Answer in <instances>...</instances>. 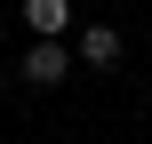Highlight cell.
I'll return each instance as SVG.
<instances>
[{
	"label": "cell",
	"instance_id": "2",
	"mask_svg": "<svg viewBox=\"0 0 152 144\" xmlns=\"http://www.w3.org/2000/svg\"><path fill=\"white\" fill-rule=\"evenodd\" d=\"M72 64H80V72H120V64H128V40H120L112 24H80V32H72Z\"/></svg>",
	"mask_w": 152,
	"mask_h": 144
},
{
	"label": "cell",
	"instance_id": "1",
	"mask_svg": "<svg viewBox=\"0 0 152 144\" xmlns=\"http://www.w3.org/2000/svg\"><path fill=\"white\" fill-rule=\"evenodd\" d=\"M72 72H80V64H72V40H24V56H16V80H24V88H48V96H56Z\"/></svg>",
	"mask_w": 152,
	"mask_h": 144
},
{
	"label": "cell",
	"instance_id": "3",
	"mask_svg": "<svg viewBox=\"0 0 152 144\" xmlns=\"http://www.w3.org/2000/svg\"><path fill=\"white\" fill-rule=\"evenodd\" d=\"M24 32L32 40H72L80 16H72V0H24Z\"/></svg>",
	"mask_w": 152,
	"mask_h": 144
}]
</instances>
